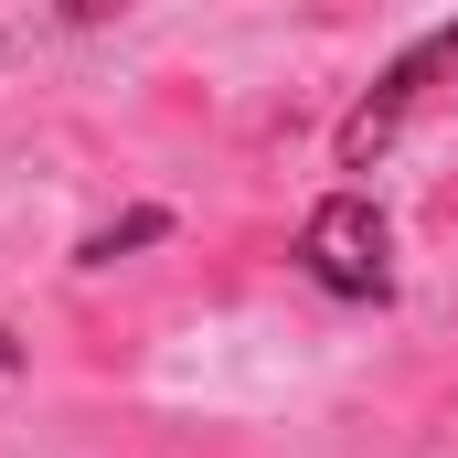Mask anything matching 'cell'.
<instances>
[{
  "mask_svg": "<svg viewBox=\"0 0 458 458\" xmlns=\"http://www.w3.org/2000/svg\"><path fill=\"white\" fill-rule=\"evenodd\" d=\"M149 234H171V214H128V225L86 234V267H117V245H149Z\"/></svg>",
  "mask_w": 458,
  "mask_h": 458,
  "instance_id": "obj_3",
  "label": "cell"
},
{
  "mask_svg": "<svg viewBox=\"0 0 458 458\" xmlns=\"http://www.w3.org/2000/svg\"><path fill=\"white\" fill-rule=\"evenodd\" d=\"M437 75H458V32H427V43H416V54H405V64H394L362 107H352V128H342V171H373V149L405 128V107H416Z\"/></svg>",
  "mask_w": 458,
  "mask_h": 458,
  "instance_id": "obj_2",
  "label": "cell"
},
{
  "mask_svg": "<svg viewBox=\"0 0 458 458\" xmlns=\"http://www.w3.org/2000/svg\"><path fill=\"white\" fill-rule=\"evenodd\" d=\"M299 256H310V277L331 288V299H384L394 288V267H384V214L362 203V192H331L310 234H299Z\"/></svg>",
  "mask_w": 458,
  "mask_h": 458,
  "instance_id": "obj_1",
  "label": "cell"
}]
</instances>
